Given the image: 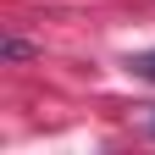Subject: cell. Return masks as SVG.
Instances as JSON below:
<instances>
[{
	"label": "cell",
	"mask_w": 155,
	"mask_h": 155,
	"mask_svg": "<svg viewBox=\"0 0 155 155\" xmlns=\"http://www.w3.org/2000/svg\"><path fill=\"white\" fill-rule=\"evenodd\" d=\"M133 78H144V83H155V50H139V55H133Z\"/></svg>",
	"instance_id": "obj_1"
},
{
	"label": "cell",
	"mask_w": 155,
	"mask_h": 155,
	"mask_svg": "<svg viewBox=\"0 0 155 155\" xmlns=\"http://www.w3.org/2000/svg\"><path fill=\"white\" fill-rule=\"evenodd\" d=\"M28 55H33L28 39H6V61H28Z\"/></svg>",
	"instance_id": "obj_2"
},
{
	"label": "cell",
	"mask_w": 155,
	"mask_h": 155,
	"mask_svg": "<svg viewBox=\"0 0 155 155\" xmlns=\"http://www.w3.org/2000/svg\"><path fill=\"white\" fill-rule=\"evenodd\" d=\"M150 111H155V105H150ZM150 127H155V116H150Z\"/></svg>",
	"instance_id": "obj_3"
}]
</instances>
